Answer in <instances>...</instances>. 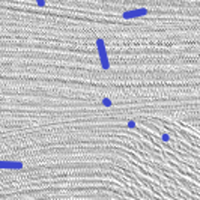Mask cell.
<instances>
[{"instance_id": "obj_1", "label": "cell", "mask_w": 200, "mask_h": 200, "mask_svg": "<svg viewBox=\"0 0 200 200\" xmlns=\"http://www.w3.org/2000/svg\"><path fill=\"white\" fill-rule=\"evenodd\" d=\"M96 48H98V54H99L102 69H110V60H108V56H107V48H105L104 39H101V38L96 39Z\"/></svg>"}, {"instance_id": "obj_2", "label": "cell", "mask_w": 200, "mask_h": 200, "mask_svg": "<svg viewBox=\"0 0 200 200\" xmlns=\"http://www.w3.org/2000/svg\"><path fill=\"white\" fill-rule=\"evenodd\" d=\"M147 15V9L146 8H138V9H133V11H125L122 14V18L129 20V18H138V17H145Z\"/></svg>"}, {"instance_id": "obj_3", "label": "cell", "mask_w": 200, "mask_h": 200, "mask_svg": "<svg viewBox=\"0 0 200 200\" xmlns=\"http://www.w3.org/2000/svg\"><path fill=\"white\" fill-rule=\"evenodd\" d=\"M0 169L6 170H21L23 162L21 161H0Z\"/></svg>"}, {"instance_id": "obj_4", "label": "cell", "mask_w": 200, "mask_h": 200, "mask_svg": "<svg viewBox=\"0 0 200 200\" xmlns=\"http://www.w3.org/2000/svg\"><path fill=\"white\" fill-rule=\"evenodd\" d=\"M101 102H102V105H105V107H111V105H113V101H111L110 98H102Z\"/></svg>"}, {"instance_id": "obj_5", "label": "cell", "mask_w": 200, "mask_h": 200, "mask_svg": "<svg viewBox=\"0 0 200 200\" xmlns=\"http://www.w3.org/2000/svg\"><path fill=\"white\" fill-rule=\"evenodd\" d=\"M38 6H45V0H36Z\"/></svg>"}, {"instance_id": "obj_6", "label": "cell", "mask_w": 200, "mask_h": 200, "mask_svg": "<svg viewBox=\"0 0 200 200\" xmlns=\"http://www.w3.org/2000/svg\"><path fill=\"white\" fill-rule=\"evenodd\" d=\"M128 126H129V128H135V122L134 121H129V122H128Z\"/></svg>"}]
</instances>
